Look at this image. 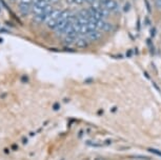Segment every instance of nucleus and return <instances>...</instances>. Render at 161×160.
<instances>
[{
  "mask_svg": "<svg viewBox=\"0 0 161 160\" xmlns=\"http://www.w3.org/2000/svg\"><path fill=\"white\" fill-rule=\"evenodd\" d=\"M46 16L44 15V14H38V15H34V18H33V20H34L35 23L37 24H40V23H43V22H46Z\"/></svg>",
  "mask_w": 161,
  "mask_h": 160,
  "instance_id": "obj_7",
  "label": "nucleus"
},
{
  "mask_svg": "<svg viewBox=\"0 0 161 160\" xmlns=\"http://www.w3.org/2000/svg\"><path fill=\"white\" fill-rule=\"evenodd\" d=\"M99 1L110 12H117L119 10V4L116 0H99Z\"/></svg>",
  "mask_w": 161,
  "mask_h": 160,
  "instance_id": "obj_2",
  "label": "nucleus"
},
{
  "mask_svg": "<svg viewBox=\"0 0 161 160\" xmlns=\"http://www.w3.org/2000/svg\"><path fill=\"white\" fill-rule=\"evenodd\" d=\"M49 2H50V4H56V3H59L60 2V0H49Z\"/></svg>",
  "mask_w": 161,
  "mask_h": 160,
  "instance_id": "obj_13",
  "label": "nucleus"
},
{
  "mask_svg": "<svg viewBox=\"0 0 161 160\" xmlns=\"http://www.w3.org/2000/svg\"><path fill=\"white\" fill-rule=\"evenodd\" d=\"M87 144L91 145V147H94V148H98V147H101L103 145V143H99V142H94V141H88Z\"/></svg>",
  "mask_w": 161,
  "mask_h": 160,
  "instance_id": "obj_8",
  "label": "nucleus"
},
{
  "mask_svg": "<svg viewBox=\"0 0 161 160\" xmlns=\"http://www.w3.org/2000/svg\"><path fill=\"white\" fill-rule=\"evenodd\" d=\"M78 38V34H70V35H65L64 37V43L65 45H73L75 43V41Z\"/></svg>",
  "mask_w": 161,
  "mask_h": 160,
  "instance_id": "obj_6",
  "label": "nucleus"
},
{
  "mask_svg": "<svg viewBox=\"0 0 161 160\" xmlns=\"http://www.w3.org/2000/svg\"><path fill=\"white\" fill-rule=\"evenodd\" d=\"M149 153H152V154H155V155H158V156H160L161 157V152L160 151H158V150H155V148H149L148 150Z\"/></svg>",
  "mask_w": 161,
  "mask_h": 160,
  "instance_id": "obj_9",
  "label": "nucleus"
},
{
  "mask_svg": "<svg viewBox=\"0 0 161 160\" xmlns=\"http://www.w3.org/2000/svg\"><path fill=\"white\" fill-rule=\"evenodd\" d=\"M88 36V39L90 42H98L100 41L102 38H103V33L101 31H94V32H90Z\"/></svg>",
  "mask_w": 161,
  "mask_h": 160,
  "instance_id": "obj_3",
  "label": "nucleus"
},
{
  "mask_svg": "<svg viewBox=\"0 0 161 160\" xmlns=\"http://www.w3.org/2000/svg\"><path fill=\"white\" fill-rule=\"evenodd\" d=\"M11 1H15V0H11Z\"/></svg>",
  "mask_w": 161,
  "mask_h": 160,
  "instance_id": "obj_14",
  "label": "nucleus"
},
{
  "mask_svg": "<svg viewBox=\"0 0 161 160\" xmlns=\"http://www.w3.org/2000/svg\"><path fill=\"white\" fill-rule=\"evenodd\" d=\"M85 3V0H76V5H82Z\"/></svg>",
  "mask_w": 161,
  "mask_h": 160,
  "instance_id": "obj_12",
  "label": "nucleus"
},
{
  "mask_svg": "<svg viewBox=\"0 0 161 160\" xmlns=\"http://www.w3.org/2000/svg\"><path fill=\"white\" fill-rule=\"evenodd\" d=\"M18 11L21 16H27L31 13V11H32V5L20 3L18 7Z\"/></svg>",
  "mask_w": 161,
  "mask_h": 160,
  "instance_id": "obj_5",
  "label": "nucleus"
},
{
  "mask_svg": "<svg viewBox=\"0 0 161 160\" xmlns=\"http://www.w3.org/2000/svg\"><path fill=\"white\" fill-rule=\"evenodd\" d=\"M69 5H76V0H65Z\"/></svg>",
  "mask_w": 161,
  "mask_h": 160,
  "instance_id": "obj_11",
  "label": "nucleus"
},
{
  "mask_svg": "<svg viewBox=\"0 0 161 160\" xmlns=\"http://www.w3.org/2000/svg\"><path fill=\"white\" fill-rule=\"evenodd\" d=\"M35 2V0H20V3H24V4H30L33 5V3Z\"/></svg>",
  "mask_w": 161,
  "mask_h": 160,
  "instance_id": "obj_10",
  "label": "nucleus"
},
{
  "mask_svg": "<svg viewBox=\"0 0 161 160\" xmlns=\"http://www.w3.org/2000/svg\"><path fill=\"white\" fill-rule=\"evenodd\" d=\"M88 43H90V41H88V38L85 37H78L77 38V40L75 41V46H76L77 49H88Z\"/></svg>",
  "mask_w": 161,
  "mask_h": 160,
  "instance_id": "obj_4",
  "label": "nucleus"
},
{
  "mask_svg": "<svg viewBox=\"0 0 161 160\" xmlns=\"http://www.w3.org/2000/svg\"><path fill=\"white\" fill-rule=\"evenodd\" d=\"M97 27H98V31H101L102 33H112L115 30L113 23H111L110 21H107L105 19L97 21Z\"/></svg>",
  "mask_w": 161,
  "mask_h": 160,
  "instance_id": "obj_1",
  "label": "nucleus"
}]
</instances>
